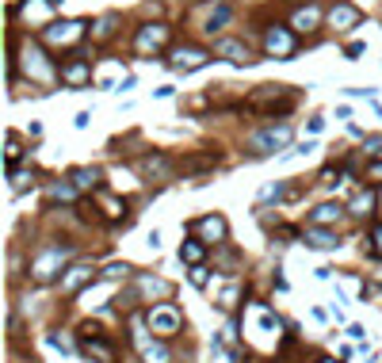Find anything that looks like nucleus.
<instances>
[{
	"instance_id": "1",
	"label": "nucleus",
	"mask_w": 382,
	"mask_h": 363,
	"mask_svg": "<svg viewBox=\"0 0 382 363\" xmlns=\"http://www.w3.org/2000/svg\"><path fill=\"white\" fill-rule=\"evenodd\" d=\"M69 256H73V241H46V245H39V253L31 256L27 275H31L35 283H50V279L65 275Z\"/></svg>"
},
{
	"instance_id": "2",
	"label": "nucleus",
	"mask_w": 382,
	"mask_h": 363,
	"mask_svg": "<svg viewBox=\"0 0 382 363\" xmlns=\"http://www.w3.org/2000/svg\"><path fill=\"white\" fill-rule=\"evenodd\" d=\"M145 321H149V329H153L157 340H169V337L180 333L184 314H180V306H176V302H153L145 310Z\"/></svg>"
},
{
	"instance_id": "3",
	"label": "nucleus",
	"mask_w": 382,
	"mask_h": 363,
	"mask_svg": "<svg viewBox=\"0 0 382 363\" xmlns=\"http://www.w3.org/2000/svg\"><path fill=\"white\" fill-rule=\"evenodd\" d=\"M294 104V92L287 85H260L253 96H249V107L264 111V115H275V111H287Z\"/></svg>"
},
{
	"instance_id": "4",
	"label": "nucleus",
	"mask_w": 382,
	"mask_h": 363,
	"mask_svg": "<svg viewBox=\"0 0 382 363\" xmlns=\"http://www.w3.org/2000/svg\"><path fill=\"white\" fill-rule=\"evenodd\" d=\"M291 138H294V126L291 123H279V126L256 130L249 145H253V157H272L279 150H287V145H291Z\"/></svg>"
},
{
	"instance_id": "5",
	"label": "nucleus",
	"mask_w": 382,
	"mask_h": 363,
	"mask_svg": "<svg viewBox=\"0 0 382 363\" xmlns=\"http://www.w3.org/2000/svg\"><path fill=\"white\" fill-rule=\"evenodd\" d=\"M42 39L54 46V50H61V46H77L85 39V20H61V23H46L42 27Z\"/></svg>"
},
{
	"instance_id": "6",
	"label": "nucleus",
	"mask_w": 382,
	"mask_h": 363,
	"mask_svg": "<svg viewBox=\"0 0 382 363\" xmlns=\"http://www.w3.org/2000/svg\"><path fill=\"white\" fill-rule=\"evenodd\" d=\"M264 50L272 54V58H279V61H291L294 50H298V42H294V35L287 31V27L272 23V27L264 31Z\"/></svg>"
},
{
	"instance_id": "7",
	"label": "nucleus",
	"mask_w": 382,
	"mask_h": 363,
	"mask_svg": "<svg viewBox=\"0 0 382 363\" xmlns=\"http://www.w3.org/2000/svg\"><path fill=\"white\" fill-rule=\"evenodd\" d=\"M20 61H23L27 77H35V81H54V77H58V73H54V65L46 61V54L35 42H23L20 46Z\"/></svg>"
},
{
	"instance_id": "8",
	"label": "nucleus",
	"mask_w": 382,
	"mask_h": 363,
	"mask_svg": "<svg viewBox=\"0 0 382 363\" xmlns=\"http://www.w3.org/2000/svg\"><path fill=\"white\" fill-rule=\"evenodd\" d=\"M165 46H169V27H165V23H145L142 31L134 35V50L145 54V58H149V54H161Z\"/></svg>"
},
{
	"instance_id": "9",
	"label": "nucleus",
	"mask_w": 382,
	"mask_h": 363,
	"mask_svg": "<svg viewBox=\"0 0 382 363\" xmlns=\"http://www.w3.org/2000/svg\"><path fill=\"white\" fill-rule=\"evenodd\" d=\"M207 61H210V50H203V46H176V50L169 54V65L180 69V73H195Z\"/></svg>"
},
{
	"instance_id": "10",
	"label": "nucleus",
	"mask_w": 382,
	"mask_h": 363,
	"mask_svg": "<svg viewBox=\"0 0 382 363\" xmlns=\"http://www.w3.org/2000/svg\"><path fill=\"white\" fill-rule=\"evenodd\" d=\"M191 234H199L207 245H226V234H229V226H226V218L222 214H207V218H195L191 222Z\"/></svg>"
},
{
	"instance_id": "11",
	"label": "nucleus",
	"mask_w": 382,
	"mask_h": 363,
	"mask_svg": "<svg viewBox=\"0 0 382 363\" xmlns=\"http://www.w3.org/2000/svg\"><path fill=\"white\" fill-rule=\"evenodd\" d=\"M138 172H142L145 180H161L165 184V180H172V176H176V165L165 153H145L142 161H138Z\"/></svg>"
},
{
	"instance_id": "12",
	"label": "nucleus",
	"mask_w": 382,
	"mask_h": 363,
	"mask_svg": "<svg viewBox=\"0 0 382 363\" xmlns=\"http://www.w3.org/2000/svg\"><path fill=\"white\" fill-rule=\"evenodd\" d=\"M85 333H92V337L80 344L85 356H92L96 363H115V348H111V340H104V329H100V325H85Z\"/></svg>"
},
{
	"instance_id": "13",
	"label": "nucleus",
	"mask_w": 382,
	"mask_h": 363,
	"mask_svg": "<svg viewBox=\"0 0 382 363\" xmlns=\"http://www.w3.org/2000/svg\"><path fill=\"white\" fill-rule=\"evenodd\" d=\"M359 23H363V12L356 4H348V0H337V4H333V12H329L333 31H352V27H359Z\"/></svg>"
},
{
	"instance_id": "14",
	"label": "nucleus",
	"mask_w": 382,
	"mask_h": 363,
	"mask_svg": "<svg viewBox=\"0 0 382 363\" xmlns=\"http://www.w3.org/2000/svg\"><path fill=\"white\" fill-rule=\"evenodd\" d=\"M61 81L69 88H85L88 81H92V65L85 61V58H77V54H73V58H65V65H61Z\"/></svg>"
},
{
	"instance_id": "15",
	"label": "nucleus",
	"mask_w": 382,
	"mask_h": 363,
	"mask_svg": "<svg viewBox=\"0 0 382 363\" xmlns=\"http://www.w3.org/2000/svg\"><path fill=\"white\" fill-rule=\"evenodd\" d=\"M344 214H348V207H340V203H321V207L310 210V226H321V230H333L344 222Z\"/></svg>"
},
{
	"instance_id": "16",
	"label": "nucleus",
	"mask_w": 382,
	"mask_h": 363,
	"mask_svg": "<svg viewBox=\"0 0 382 363\" xmlns=\"http://www.w3.org/2000/svg\"><path fill=\"white\" fill-rule=\"evenodd\" d=\"M302 245L306 249H321V253H333L340 245V237L333 230H321V226H306L302 230Z\"/></svg>"
},
{
	"instance_id": "17",
	"label": "nucleus",
	"mask_w": 382,
	"mask_h": 363,
	"mask_svg": "<svg viewBox=\"0 0 382 363\" xmlns=\"http://www.w3.org/2000/svg\"><path fill=\"white\" fill-rule=\"evenodd\" d=\"M85 283H96V268H88V264H73L69 272L61 275V291H65V294H77Z\"/></svg>"
},
{
	"instance_id": "18",
	"label": "nucleus",
	"mask_w": 382,
	"mask_h": 363,
	"mask_svg": "<svg viewBox=\"0 0 382 363\" xmlns=\"http://www.w3.org/2000/svg\"><path fill=\"white\" fill-rule=\"evenodd\" d=\"M321 20H325V16H321V4H302V8L291 16V27H294L298 35H306V31H318Z\"/></svg>"
},
{
	"instance_id": "19",
	"label": "nucleus",
	"mask_w": 382,
	"mask_h": 363,
	"mask_svg": "<svg viewBox=\"0 0 382 363\" xmlns=\"http://www.w3.org/2000/svg\"><path fill=\"white\" fill-rule=\"evenodd\" d=\"M134 294H142V299H169L172 283H165V279H157V275H138L134 279Z\"/></svg>"
},
{
	"instance_id": "20",
	"label": "nucleus",
	"mask_w": 382,
	"mask_h": 363,
	"mask_svg": "<svg viewBox=\"0 0 382 363\" xmlns=\"http://www.w3.org/2000/svg\"><path fill=\"white\" fill-rule=\"evenodd\" d=\"M214 54H222V58L234 61V65H253L256 61L253 54H249V46H241L234 39H218V42H214Z\"/></svg>"
},
{
	"instance_id": "21",
	"label": "nucleus",
	"mask_w": 382,
	"mask_h": 363,
	"mask_svg": "<svg viewBox=\"0 0 382 363\" xmlns=\"http://www.w3.org/2000/svg\"><path fill=\"white\" fill-rule=\"evenodd\" d=\"M134 344L142 348L145 363H172V352L165 348V340H149V337H142V333H138V337H134Z\"/></svg>"
},
{
	"instance_id": "22",
	"label": "nucleus",
	"mask_w": 382,
	"mask_h": 363,
	"mask_svg": "<svg viewBox=\"0 0 382 363\" xmlns=\"http://www.w3.org/2000/svg\"><path fill=\"white\" fill-rule=\"evenodd\" d=\"M58 8H61V0H27L23 16H27V23H31V27H39L46 16H54Z\"/></svg>"
},
{
	"instance_id": "23",
	"label": "nucleus",
	"mask_w": 382,
	"mask_h": 363,
	"mask_svg": "<svg viewBox=\"0 0 382 363\" xmlns=\"http://www.w3.org/2000/svg\"><path fill=\"white\" fill-rule=\"evenodd\" d=\"M229 16H234V8H229L226 0H218V4H214L210 12H207V20H203V31H207V35H214V31H222V27L229 23Z\"/></svg>"
},
{
	"instance_id": "24",
	"label": "nucleus",
	"mask_w": 382,
	"mask_h": 363,
	"mask_svg": "<svg viewBox=\"0 0 382 363\" xmlns=\"http://www.w3.org/2000/svg\"><path fill=\"white\" fill-rule=\"evenodd\" d=\"M69 180H73V188H77V191H92L100 184V172L96 169H73Z\"/></svg>"
},
{
	"instance_id": "25",
	"label": "nucleus",
	"mask_w": 382,
	"mask_h": 363,
	"mask_svg": "<svg viewBox=\"0 0 382 363\" xmlns=\"http://www.w3.org/2000/svg\"><path fill=\"white\" fill-rule=\"evenodd\" d=\"M203 256H207V249H203L195 237H191V241H184V245H180V260H184V264L199 268V264H203Z\"/></svg>"
},
{
	"instance_id": "26",
	"label": "nucleus",
	"mask_w": 382,
	"mask_h": 363,
	"mask_svg": "<svg viewBox=\"0 0 382 363\" xmlns=\"http://www.w3.org/2000/svg\"><path fill=\"white\" fill-rule=\"evenodd\" d=\"M371 207H375V195H371V191H359L356 199L348 203V214H356V218H371V214H375Z\"/></svg>"
},
{
	"instance_id": "27",
	"label": "nucleus",
	"mask_w": 382,
	"mask_h": 363,
	"mask_svg": "<svg viewBox=\"0 0 382 363\" xmlns=\"http://www.w3.org/2000/svg\"><path fill=\"white\" fill-rule=\"evenodd\" d=\"M46 195H50L54 203H58V199L73 203V199H77V188H73V180H54L50 188H46Z\"/></svg>"
},
{
	"instance_id": "28",
	"label": "nucleus",
	"mask_w": 382,
	"mask_h": 363,
	"mask_svg": "<svg viewBox=\"0 0 382 363\" xmlns=\"http://www.w3.org/2000/svg\"><path fill=\"white\" fill-rule=\"evenodd\" d=\"M119 23H123V20H119L115 12H111V16H104V20L96 23V31H92V39H96V42H107L111 35H115V27H119Z\"/></svg>"
},
{
	"instance_id": "29",
	"label": "nucleus",
	"mask_w": 382,
	"mask_h": 363,
	"mask_svg": "<svg viewBox=\"0 0 382 363\" xmlns=\"http://www.w3.org/2000/svg\"><path fill=\"white\" fill-rule=\"evenodd\" d=\"M237 299H241V287H237V283H229L226 291H222L218 306H222V310H234V306H237Z\"/></svg>"
},
{
	"instance_id": "30",
	"label": "nucleus",
	"mask_w": 382,
	"mask_h": 363,
	"mask_svg": "<svg viewBox=\"0 0 382 363\" xmlns=\"http://www.w3.org/2000/svg\"><path fill=\"white\" fill-rule=\"evenodd\" d=\"M123 210H126V203H119V199H111V195H104V214H107V218H123Z\"/></svg>"
},
{
	"instance_id": "31",
	"label": "nucleus",
	"mask_w": 382,
	"mask_h": 363,
	"mask_svg": "<svg viewBox=\"0 0 382 363\" xmlns=\"http://www.w3.org/2000/svg\"><path fill=\"white\" fill-rule=\"evenodd\" d=\"M27 184H35V176H31V172H23V169H12V188H16V191H23Z\"/></svg>"
},
{
	"instance_id": "32",
	"label": "nucleus",
	"mask_w": 382,
	"mask_h": 363,
	"mask_svg": "<svg viewBox=\"0 0 382 363\" xmlns=\"http://www.w3.org/2000/svg\"><path fill=\"white\" fill-rule=\"evenodd\" d=\"M20 142H16V138H8V169H16V161H20Z\"/></svg>"
},
{
	"instance_id": "33",
	"label": "nucleus",
	"mask_w": 382,
	"mask_h": 363,
	"mask_svg": "<svg viewBox=\"0 0 382 363\" xmlns=\"http://www.w3.org/2000/svg\"><path fill=\"white\" fill-rule=\"evenodd\" d=\"M363 150H367V153H382V134H367V138H363Z\"/></svg>"
},
{
	"instance_id": "34",
	"label": "nucleus",
	"mask_w": 382,
	"mask_h": 363,
	"mask_svg": "<svg viewBox=\"0 0 382 363\" xmlns=\"http://www.w3.org/2000/svg\"><path fill=\"white\" fill-rule=\"evenodd\" d=\"M191 283H195V287H207V268H203V264L191 268Z\"/></svg>"
},
{
	"instance_id": "35",
	"label": "nucleus",
	"mask_w": 382,
	"mask_h": 363,
	"mask_svg": "<svg viewBox=\"0 0 382 363\" xmlns=\"http://www.w3.org/2000/svg\"><path fill=\"white\" fill-rule=\"evenodd\" d=\"M371 253L382 256V226H375V234H371Z\"/></svg>"
},
{
	"instance_id": "36",
	"label": "nucleus",
	"mask_w": 382,
	"mask_h": 363,
	"mask_svg": "<svg viewBox=\"0 0 382 363\" xmlns=\"http://www.w3.org/2000/svg\"><path fill=\"white\" fill-rule=\"evenodd\" d=\"M126 272H130V268H126V264H111V268H107V272H104V279H119V275H126Z\"/></svg>"
},
{
	"instance_id": "37",
	"label": "nucleus",
	"mask_w": 382,
	"mask_h": 363,
	"mask_svg": "<svg viewBox=\"0 0 382 363\" xmlns=\"http://www.w3.org/2000/svg\"><path fill=\"white\" fill-rule=\"evenodd\" d=\"M367 176H371V180H382V161H375V165H371V169H367Z\"/></svg>"
},
{
	"instance_id": "38",
	"label": "nucleus",
	"mask_w": 382,
	"mask_h": 363,
	"mask_svg": "<svg viewBox=\"0 0 382 363\" xmlns=\"http://www.w3.org/2000/svg\"><path fill=\"white\" fill-rule=\"evenodd\" d=\"M318 363H337V359H329V356H325V359H318Z\"/></svg>"
},
{
	"instance_id": "39",
	"label": "nucleus",
	"mask_w": 382,
	"mask_h": 363,
	"mask_svg": "<svg viewBox=\"0 0 382 363\" xmlns=\"http://www.w3.org/2000/svg\"><path fill=\"white\" fill-rule=\"evenodd\" d=\"M378 207H382V191H378Z\"/></svg>"
}]
</instances>
